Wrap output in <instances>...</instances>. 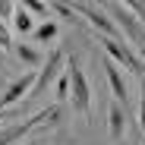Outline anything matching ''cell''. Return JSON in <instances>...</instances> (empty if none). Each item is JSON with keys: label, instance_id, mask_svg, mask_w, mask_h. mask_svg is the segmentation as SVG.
<instances>
[{"label": "cell", "instance_id": "6da1fadb", "mask_svg": "<svg viewBox=\"0 0 145 145\" xmlns=\"http://www.w3.org/2000/svg\"><path fill=\"white\" fill-rule=\"evenodd\" d=\"M66 72H69V101L88 123H91V85L85 79V69L76 57H66Z\"/></svg>", "mask_w": 145, "mask_h": 145}, {"label": "cell", "instance_id": "7a4b0ae2", "mask_svg": "<svg viewBox=\"0 0 145 145\" xmlns=\"http://www.w3.org/2000/svg\"><path fill=\"white\" fill-rule=\"evenodd\" d=\"M57 117H60V104H54V107H41V110H35V114H32V117H25V120L7 123L3 129H0V145H13V142H19L22 136H25L29 129H35V126L47 123V120H57Z\"/></svg>", "mask_w": 145, "mask_h": 145}, {"label": "cell", "instance_id": "3957f363", "mask_svg": "<svg viewBox=\"0 0 145 145\" xmlns=\"http://www.w3.org/2000/svg\"><path fill=\"white\" fill-rule=\"evenodd\" d=\"M101 7H104L107 16L114 19V25L123 32V38L133 41L139 51H142V47H145V29H142V22L129 13V7H126V3H101Z\"/></svg>", "mask_w": 145, "mask_h": 145}, {"label": "cell", "instance_id": "277c9868", "mask_svg": "<svg viewBox=\"0 0 145 145\" xmlns=\"http://www.w3.org/2000/svg\"><path fill=\"white\" fill-rule=\"evenodd\" d=\"M60 63H63V51H60V47H54V51L44 57V69H41V76H38V82H35V88H32V95H29L32 101H35V98H38V95L51 85L54 79L63 76V72H60Z\"/></svg>", "mask_w": 145, "mask_h": 145}, {"label": "cell", "instance_id": "5b68a950", "mask_svg": "<svg viewBox=\"0 0 145 145\" xmlns=\"http://www.w3.org/2000/svg\"><path fill=\"white\" fill-rule=\"evenodd\" d=\"M35 82H38V76H35V72H22L16 82H10V85H7V91H3V98H0V110H3V107H13V104H19L22 98H29V95H32V88H35Z\"/></svg>", "mask_w": 145, "mask_h": 145}, {"label": "cell", "instance_id": "8992f818", "mask_svg": "<svg viewBox=\"0 0 145 145\" xmlns=\"http://www.w3.org/2000/svg\"><path fill=\"white\" fill-rule=\"evenodd\" d=\"M123 133H126V107L110 98V104H107V136L114 142H123Z\"/></svg>", "mask_w": 145, "mask_h": 145}, {"label": "cell", "instance_id": "52a82bcc", "mask_svg": "<svg viewBox=\"0 0 145 145\" xmlns=\"http://www.w3.org/2000/svg\"><path fill=\"white\" fill-rule=\"evenodd\" d=\"M104 76H107V82H110V91H114V101H120L126 107V98H129V91H126V79L120 76V69H117V63L107 57L104 60Z\"/></svg>", "mask_w": 145, "mask_h": 145}, {"label": "cell", "instance_id": "ba28073f", "mask_svg": "<svg viewBox=\"0 0 145 145\" xmlns=\"http://www.w3.org/2000/svg\"><path fill=\"white\" fill-rule=\"evenodd\" d=\"M13 51H16V57L25 63V66H38V63H41V51H35L32 44H16Z\"/></svg>", "mask_w": 145, "mask_h": 145}, {"label": "cell", "instance_id": "9c48e42d", "mask_svg": "<svg viewBox=\"0 0 145 145\" xmlns=\"http://www.w3.org/2000/svg\"><path fill=\"white\" fill-rule=\"evenodd\" d=\"M13 25H16V32H19V35H29V32H35V22H32V13H29V10H16V16H13Z\"/></svg>", "mask_w": 145, "mask_h": 145}, {"label": "cell", "instance_id": "30bf717a", "mask_svg": "<svg viewBox=\"0 0 145 145\" xmlns=\"http://www.w3.org/2000/svg\"><path fill=\"white\" fill-rule=\"evenodd\" d=\"M54 35H57V25H54V22H41V25L35 29V41H41V44H51L54 41Z\"/></svg>", "mask_w": 145, "mask_h": 145}, {"label": "cell", "instance_id": "8fae6325", "mask_svg": "<svg viewBox=\"0 0 145 145\" xmlns=\"http://www.w3.org/2000/svg\"><path fill=\"white\" fill-rule=\"evenodd\" d=\"M13 38H10V25L7 22H0V51H13Z\"/></svg>", "mask_w": 145, "mask_h": 145}, {"label": "cell", "instance_id": "7c38bea8", "mask_svg": "<svg viewBox=\"0 0 145 145\" xmlns=\"http://www.w3.org/2000/svg\"><path fill=\"white\" fill-rule=\"evenodd\" d=\"M25 10L29 13H35V16H47V13H51V7H47V3H38V0H25Z\"/></svg>", "mask_w": 145, "mask_h": 145}, {"label": "cell", "instance_id": "4fadbf2b", "mask_svg": "<svg viewBox=\"0 0 145 145\" xmlns=\"http://www.w3.org/2000/svg\"><path fill=\"white\" fill-rule=\"evenodd\" d=\"M16 3H10V0H0V22H7V19H13L16 16Z\"/></svg>", "mask_w": 145, "mask_h": 145}, {"label": "cell", "instance_id": "5bb4252c", "mask_svg": "<svg viewBox=\"0 0 145 145\" xmlns=\"http://www.w3.org/2000/svg\"><path fill=\"white\" fill-rule=\"evenodd\" d=\"M66 91H69V72H63V76L57 79V104L66 98Z\"/></svg>", "mask_w": 145, "mask_h": 145}, {"label": "cell", "instance_id": "9a60e30c", "mask_svg": "<svg viewBox=\"0 0 145 145\" xmlns=\"http://www.w3.org/2000/svg\"><path fill=\"white\" fill-rule=\"evenodd\" d=\"M51 10H57L63 19H72L76 16V10H72V3H51Z\"/></svg>", "mask_w": 145, "mask_h": 145}, {"label": "cell", "instance_id": "2e32d148", "mask_svg": "<svg viewBox=\"0 0 145 145\" xmlns=\"http://www.w3.org/2000/svg\"><path fill=\"white\" fill-rule=\"evenodd\" d=\"M139 126H142V139H145V82H142V98H139Z\"/></svg>", "mask_w": 145, "mask_h": 145}, {"label": "cell", "instance_id": "e0dca14e", "mask_svg": "<svg viewBox=\"0 0 145 145\" xmlns=\"http://www.w3.org/2000/svg\"><path fill=\"white\" fill-rule=\"evenodd\" d=\"M126 7H129V13H133V16L145 19V3H142V0H133V3H126Z\"/></svg>", "mask_w": 145, "mask_h": 145}, {"label": "cell", "instance_id": "ac0fdd59", "mask_svg": "<svg viewBox=\"0 0 145 145\" xmlns=\"http://www.w3.org/2000/svg\"><path fill=\"white\" fill-rule=\"evenodd\" d=\"M7 69V60H3V54H0V72H3Z\"/></svg>", "mask_w": 145, "mask_h": 145}, {"label": "cell", "instance_id": "d6986e66", "mask_svg": "<svg viewBox=\"0 0 145 145\" xmlns=\"http://www.w3.org/2000/svg\"><path fill=\"white\" fill-rule=\"evenodd\" d=\"M114 145H129V142H114Z\"/></svg>", "mask_w": 145, "mask_h": 145}, {"label": "cell", "instance_id": "ffe728a7", "mask_svg": "<svg viewBox=\"0 0 145 145\" xmlns=\"http://www.w3.org/2000/svg\"><path fill=\"white\" fill-rule=\"evenodd\" d=\"M29 145H38V139H35V142H29Z\"/></svg>", "mask_w": 145, "mask_h": 145}, {"label": "cell", "instance_id": "44dd1931", "mask_svg": "<svg viewBox=\"0 0 145 145\" xmlns=\"http://www.w3.org/2000/svg\"><path fill=\"white\" fill-rule=\"evenodd\" d=\"M54 145H60V142H54Z\"/></svg>", "mask_w": 145, "mask_h": 145}]
</instances>
